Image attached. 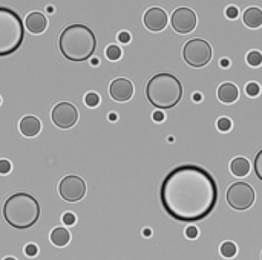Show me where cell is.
I'll list each match as a JSON object with an SVG mask.
<instances>
[{
    "mask_svg": "<svg viewBox=\"0 0 262 260\" xmlns=\"http://www.w3.org/2000/svg\"><path fill=\"white\" fill-rule=\"evenodd\" d=\"M59 193H60V198L66 202H78L86 195V184L80 176L67 175L60 180Z\"/></svg>",
    "mask_w": 262,
    "mask_h": 260,
    "instance_id": "ba28073f",
    "label": "cell"
},
{
    "mask_svg": "<svg viewBox=\"0 0 262 260\" xmlns=\"http://www.w3.org/2000/svg\"><path fill=\"white\" fill-rule=\"evenodd\" d=\"M40 218V205L37 199L28 193L11 195L3 205V219L16 230H28L36 225Z\"/></svg>",
    "mask_w": 262,
    "mask_h": 260,
    "instance_id": "3957f363",
    "label": "cell"
},
{
    "mask_svg": "<svg viewBox=\"0 0 262 260\" xmlns=\"http://www.w3.org/2000/svg\"><path fill=\"white\" fill-rule=\"evenodd\" d=\"M77 222V218L74 213H65L63 214V223L67 225V227H71V225H74Z\"/></svg>",
    "mask_w": 262,
    "mask_h": 260,
    "instance_id": "484cf974",
    "label": "cell"
},
{
    "mask_svg": "<svg viewBox=\"0 0 262 260\" xmlns=\"http://www.w3.org/2000/svg\"><path fill=\"white\" fill-rule=\"evenodd\" d=\"M238 8H235V6H230V8H227V11H225V16L229 17V19H236L238 17Z\"/></svg>",
    "mask_w": 262,
    "mask_h": 260,
    "instance_id": "4dcf8cb0",
    "label": "cell"
},
{
    "mask_svg": "<svg viewBox=\"0 0 262 260\" xmlns=\"http://www.w3.org/2000/svg\"><path fill=\"white\" fill-rule=\"evenodd\" d=\"M245 92H247L248 97H256V95H259L261 89L256 83H248L247 87H245Z\"/></svg>",
    "mask_w": 262,
    "mask_h": 260,
    "instance_id": "d4e9b609",
    "label": "cell"
},
{
    "mask_svg": "<svg viewBox=\"0 0 262 260\" xmlns=\"http://www.w3.org/2000/svg\"><path fill=\"white\" fill-rule=\"evenodd\" d=\"M153 120L155 121H163L164 120V114H163V112H155V114H153Z\"/></svg>",
    "mask_w": 262,
    "mask_h": 260,
    "instance_id": "1f68e13d",
    "label": "cell"
},
{
    "mask_svg": "<svg viewBox=\"0 0 262 260\" xmlns=\"http://www.w3.org/2000/svg\"><path fill=\"white\" fill-rule=\"evenodd\" d=\"M85 104H86L87 107H97V106L100 104V95L95 94V92L86 94V97H85Z\"/></svg>",
    "mask_w": 262,
    "mask_h": 260,
    "instance_id": "603a6c76",
    "label": "cell"
},
{
    "mask_svg": "<svg viewBox=\"0 0 262 260\" xmlns=\"http://www.w3.org/2000/svg\"><path fill=\"white\" fill-rule=\"evenodd\" d=\"M59 48L66 60L82 63L94 55L97 49V37L92 29L85 25H71L62 31Z\"/></svg>",
    "mask_w": 262,
    "mask_h": 260,
    "instance_id": "7a4b0ae2",
    "label": "cell"
},
{
    "mask_svg": "<svg viewBox=\"0 0 262 260\" xmlns=\"http://www.w3.org/2000/svg\"><path fill=\"white\" fill-rule=\"evenodd\" d=\"M230 172L235 176H245L250 172V162L242 156H238L230 162Z\"/></svg>",
    "mask_w": 262,
    "mask_h": 260,
    "instance_id": "ac0fdd59",
    "label": "cell"
},
{
    "mask_svg": "<svg viewBox=\"0 0 262 260\" xmlns=\"http://www.w3.org/2000/svg\"><path fill=\"white\" fill-rule=\"evenodd\" d=\"M25 25H26V28H28L29 32H32V34H42L44 29L48 28V19L44 17L42 13L34 11V13L28 14Z\"/></svg>",
    "mask_w": 262,
    "mask_h": 260,
    "instance_id": "5bb4252c",
    "label": "cell"
},
{
    "mask_svg": "<svg viewBox=\"0 0 262 260\" xmlns=\"http://www.w3.org/2000/svg\"><path fill=\"white\" fill-rule=\"evenodd\" d=\"M221 66H222V67H229V66H230V61L227 60V59H222V60H221Z\"/></svg>",
    "mask_w": 262,
    "mask_h": 260,
    "instance_id": "d6a6232c",
    "label": "cell"
},
{
    "mask_svg": "<svg viewBox=\"0 0 262 260\" xmlns=\"http://www.w3.org/2000/svg\"><path fill=\"white\" fill-rule=\"evenodd\" d=\"M163 208L178 222H199L218 202V185L199 165H179L169 172L159 190Z\"/></svg>",
    "mask_w": 262,
    "mask_h": 260,
    "instance_id": "6da1fadb",
    "label": "cell"
},
{
    "mask_svg": "<svg viewBox=\"0 0 262 260\" xmlns=\"http://www.w3.org/2000/svg\"><path fill=\"white\" fill-rule=\"evenodd\" d=\"M216 127H218L219 132H229L232 129V121L229 118L222 117L218 120V122H216Z\"/></svg>",
    "mask_w": 262,
    "mask_h": 260,
    "instance_id": "cb8c5ba5",
    "label": "cell"
},
{
    "mask_svg": "<svg viewBox=\"0 0 262 260\" xmlns=\"http://www.w3.org/2000/svg\"><path fill=\"white\" fill-rule=\"evenodd\" d=\"M212 46L202 39H192L184 44L183 57L184 61L192 67H204L212 60Z\"/></svg>",
    "mask_w": 262,
    "mask_h": 260,
    "instance_id": "8992f818",
    "label": "cell"
},
{
    "mask_svg": "<svg viewBox=\"0 0 262 260\" xmlns=\"http://www.w3.org/2000/svg\"><path fill=\"white\" fill-rule=\"evenodd\" d=\"M143 21H144V26L149 31L159 32L167 26L169 19H167V14L163 8H149L144 13Z\"/></svg>",
    "mask_w": 262,
    "mask_h": 260,
    "instance_id": "8fae6325",
    "label": "cell"
},
{
    "mask_svg": "<svg viewBox=\"0 0 262 260\" xmlns=\"http://www.w3.org/2000/svg\"><path fill=\"white\" fill-rule=\"evenodd\" d=\"M109 118L113 121V120H117V115H115V114H110V115H109Z\"/></svg>",
    "mask_w": 262,
    "mask_h": 260,
    "instance_id": "e575fe53",
    "label": "cell"
},
{
    "mask_svg": "<svg viewBox=\"0 0 262 260\" xmlns=\"http://www.w3.org/2000/svg\"><path fill=\"white\" fill-rule=\"evenodd\" d=\"M51 242H52V245H55V246H59V248H62V246H66L67 243H69V240H71V234H69V231H67L66 228H54L52 231H51Z\"/></svg>",
    "mask_w": 262,
    "mask_h": 260,
    "instance_id": "e0dca14e",
    "label": "cell"
},
{
    "mask_svg": "<svg viewBox=\"0 0 262 260\" xmlns=\"http://www.w3.org/2000/svg\"><path fill=\"white\" fill-rule=\"evenodd\" d=\"M238 97H239V90L233 83H224L218 89V98L221 103L232 104L238 100Z\"/></svg>",
    "mask_w": 262,
    "mask_h": 260,
    "instance_id": "9a60e30c",
    "label": "cell"
},
{
    "mask_svg": "<svg viewBox=\"0 0 262 260\" xmlns=\"http://www.w3.org/2000/svg\"><path fill=\"white\" fill-rule=\"evenodd\" d=\"M253 168H255V173H256L258 179L262 182V149H261V150L256 153V156H255Z\"/></svg>",
    "mask_w": 262,
    "mask_h": 260,
    "instance_id": "7402d4cb",
    "label": "cell"
},
{
    "mask_svg": "<svg viewBox=\"0 0 262 260\" xmlns=\"http://www.w3.org/2000/svg\"><path fill=\"white\" fill-rule=\"evenodd\" d=\"M106 57L112 61H115L121 57V49L117 46V44H110V46L106 48Z\"/></svg>",
    "mask_w": 262,
    "mask_h": 260,
    "instance_id": "44dd1931",
    "label": "cell"
},
{
    "mask_svg": "<svg viewBox=\"0 0 262 260\" xmlns=\"http://www.w3.org/2000/svg\"><path fill=\"white\" fill-rule=\"evenodd\" d=\"M236 253H238V248L233 242H224L221 245V256L222 257L230 259V257H235Z\"/></svg>",
    "mask_w": 262,
    "mask_h": 260,
    "instance_id": "d6986e66",
    "label": "cell"
},
{
    "mask_svg": "<svg viewBox=\"0 0 262 260\" xmlns=\"http://www.w3.org/2000/svg\"><path fill=\"white\" fill-rule=\"evenodd\" d=\"M52 122L60 129H71L78 121V110L71 103H59L51 114Z\"/></svg>",
    "mask_w": 262,
    "mask_h": 260,
    "instance_id": "9c48e42d",
    "label": "cell"
},
{
    "mask_svg": "<svg viewBox=\"0 0 262 260\" xmlns=\"http://www.w3.org/2000/svg\"><path fill=\"white\" fill-rule=\"evenodd\" d=\"M261 260H262V253H261Z\"/></svg>",
    "mask_w": 262,
    "mask_h": 260,
    "instance_id": "74e56055",
    "label": "cell"
},
{
    "mask_svg": "<svg viewBox=\"0 0 262 260\" xmlns=\"http://www.w3.org/2000/svg\"><path fill=\"white\" fill-rule=\"evenodd\" d=\"M244 23L245 26L256 29L262 26V11L259 8H248L244 13Z\"/></svg>",
    "mask_w": 262,
    "mask_h": 260,
    "instance_id": "2e32d148",
    "label": "cell"
},
{
    "mask_svg": "<svg viewBox=\"0 0 262 260\" xmlns=\"http://www.w3.org/2000/svg\"><path fill=\"white\" fill-rule=\"evenodd\" d=\"M19 129L20 132L23 133V137H37L40 129H42V124H40V120L32 117V115H28V117H23L19 122Z\"/></svg>",
    "mask_w": 262,
    "mask_h": 260,
    "instance_id": "4fadbf2b",
    "label": "cell"
},
{
    "mask_svg": "<svg viewBox=\"0 0 262 260\" xmlns=\"http://www.w3.org/2000/svg\"><path fill=\"white\" fill-rule=\"evenodd\" d=\"M201 100H202V97H201L199 94H195V95H193V101H196V103H199Z\"/></svg>",
    "mask_w": 262,
    "mask_h": 260,
    "instance_id": "836d02e7",
    "label": "cell"
},
{
    "mask_svg": "<svg viewBox=\"0 0 262 260\" xmlns=\"http://www.w3.org/2000/svg\"><path fill=\"white\" fill-rule=\"evenodd\" d=\"M3 260H17V259H14V257H5Z\"/></svg>",
    "mask_w": 262,
    "mask_h": 260,
    "instance_id": "8d00e7d4",
    "label": "cell"
},
{
    "mask_svg": "<svg viewBox=\"0 0 262 260\" xmlns=\"http://www.w3.org/2000/svg\"><path fill=\"white\" fill-rule=\"evenodd\" d=\"M11 172V162L8 160H0V175H8Z\"/></svg>",
    "mask_w": 262,
    "mask_h": 260,
    "instance_id": "4316f807",
    "label": "cell"
},
{
    "mask_svg": "<svg viewBox=\"0 0 262 260\" xmlns=\"http://www.w3.org/2000/svg\"><path fill=\"white\" fill-rule=\"evenodd\" d=\"M186 237H189V239H196V237H198V228L193 227V225H189V227L186 228Z\"/></svg>",
    "mask_w": 262,
    "mask_h": 260,
    "instance_id": "f1b7e54d",
    "label": "cell"
},
{
    "mask_svg": "<svg viewBox=\"0 0 262 260\" xmlns=\"http://www.w3.org/2000/svg\"><path fill=\"white\" fill-rule=\"evenodd\" d=\"M98 63H100V61H98V59H92V64H94V66H97Z\"/></svg>",
    "mask_w": 262,
    "mask_h": 260,
    "instance_id": "d590c367",
    "label": "cell"
},
{
    "mask_svg": "<svg viewBox=\"0 0 262 260\" xmlns=\"http://www.w3.org/2000/svg\"><path fill=\"white\" fill-rule=\"evenodd\" d=\"M118 41L123 43V44H128V43L131 41V34L126 32V31L120 32V34H118Z\"/></svg>",
    "mask_w": 262,
    "mask_h": 260,
    "instance_id": "f546056e",
    "label": "cell"
},
{
    "mask_svg": "<svg viewBox=\"0 0 262 260\" xmlns=\"http://www.w3.org/2000/svg\"><path fill=\"white\" fill-rule=\"evenodd\" d=\"M109 94L112 100L124 103V101H129L133 97V84L128 78H115L109 86Z\"/></svg>",
    "mask_w": 262,
    "mask_h": 260,
    "instance_id": "7c38bea8",
    "label": "cell"
},
{
    "mask_svg": "<svg viewBox=\"0 0 262 260\" xmlns=\"http://www.w3.org/2000/svg\"><path fill=\"white\" fill-rule=\"evenodd\" d=\"M146 97L156 109H172L183 98V84L174 74H156L147 81Z\"/></svg>",
    "mask_w": 262,
    "mask_h": 260,
    "instance_id": "277c9868",
    "label": "cell"
},
{
    "mask_svg": "<svg viewBox=\"0 0 262 260\" xmlns=\"http://www.w3.org/2000/svg\"><path fill=\"white\" fill-rule=\"evenodd\" d=\"M0 103H2V98H0Z\"/></svg>",
    "mask_w": 262,
    "mask_h": 260,
    "instance_id": "f35d334b",
    "label": "cell"
},
{
    "mask_svg": "<svg viewBox=\"0 0 262 260\" xmlns=\"http://www.w3.org/2000/svg\"><path fill=\"white\" fill-rule=\"evenodd\" d=\"M196 14L190 8H176L170 19L174 31L178 34H189L196 28Z\"/></svg>",
    "mask_w": 262,
    "mask_h": 260,
    "instance_id": "30bf717a",
    "label": "cell"
},
{
    "mask_svg": "<svg viewBox=\"0 0 262 260\" xmlns=\"http://www.w3.org/2000/svg\"><path fill=\"white\" fill-rule=\"evenodd\" d=\"M23 20L11 8L0 6V57L14 54L23 43Z\"/></svg>",
    "mask_w": 262,
    "mask_h": 260,
    "instance_id": "5b68a950",
    "label": "cell"
},
{
    "mask_svg": "<svg viewBox=\"0 0 262 260\" xmlns=\"http://www.w3.org/2000/svg\"><path fill=\"white\" fill-rule=\"evenodd\" d=\"M227 203L236 211H245L255 203V190L247 182H235L227 190Z\"/></svg>",
    "mask_w": 262,
    "mask_h": 260,
    "instance_id": "52a82bcc",
    "label": "cell"
},
{
    "mask_svg": "<svg viewBox=\"0 0 262 260\" xmlns=\"http://www.w3.org/2000/svg\"><path fill=\"white\" fill-rule=\"evenodd\" d=\"M37 253H39V248H37V245L29 243V245H26V246H25V254H26V256L34 257V256H37Z\"/></svg>",
    "mask_w": 262,
    "mask_h": 260,
    "instance_id": "83f0119b",
    "label": "cell"
},
{
    "mask_svg": "<svg viewBox=\"0 0 262 260\" xmlns=\"http://www.w3.org/2000/svg\"><path fill=\"white\" fill-rule=\"evenodd\" d=\"M247 63H248L250 66H253V67L261 66V64H262V54L258 52V51L248 52V54H247Z\"/></svg>",
    "mask_w": 262,
    "mask_h": 260,
    "instance_id": "ffe728a7",
    "label": "cell"
}]
</instances>
